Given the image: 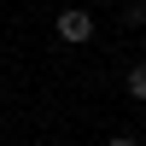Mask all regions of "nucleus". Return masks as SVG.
Instances as JSON below:
<instances>
[{"mask_svg":"<svg viewBox=\"0 0 146 146\" xmlns=\"http://www.w3.org/2000/svg\"><path fill=\"white\" fill-rule=\"evenodd\" d=\"M53 35H58L64 47H82V41H94V18H88L82 6H64L58 23H53Z\"/></svg>","mask_w":146,"mask_h":146,"instance_id":"1","label":"nucleus"},{"mask_svg":"<svg viewBox=\"0 0 146 146\" xmlns=\"http://www.w3.org/2000/svg\"><path fill=\"white\" fill-rule=\"evenodd\" d=\"M105 146H140V140H135V135H111Z\"/></svg>","mask_w":146,"mask_h":146,"instance_id":"3","label":"nucleus"},{"mask_svg":"<svg viewBox=\"0 0 146 146\" xmlns=\"http://www.w3.org/2000/svg\"><path fill=\"white\" fill-rule=\"evenodd\" d=\"M123 88H129V100H146V64L129 70V76H123Z\"/></svg>","mask_w":146,"mask_h":146,"instance_id":"2","label":"nucleus"}]
</instances>
